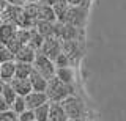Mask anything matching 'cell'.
I'll return each mask as SVG.
<instances>
[{
    "instance_id": "obj_23",
    "label": "cell",
    "mask_w": 126,
    "mask_h": 121,
    "mask_svg": "<svg viewBox=\"0 0 126 121\" xmlns=\"http://www.w3.org/2000/svg\"><path fill=\"white\" fill-rule=\"evenodd\" d=\"M0 121H17V113H14L11 108L0 112Z\"/></svg>"
},
{
    "instance_id": "obj_17",
    "label": "cell",
    "mask_w": 126,
    "mask_h": 121,
    "mask_svg": "<svg viewBox=\"0 0 126 121\" xmlns=\"http://www.w3.org/2000/svg\"><path fill=\"white\" fill-rule=\"evenodd\" d=\"M43 42H44V36L43 35H39L35 28H32V33H30V40L27 44L32 46L35 50H39L41 49V46H43Z\"/></svg>"
},
{
    "instance_id": "obj_30",
    "label": "cell",
    "mask_w": 126,
    "mask_h": 121,
    "mask_svg": "<svg viewBox=\"0 0 126 121\" xmlns=\"http://www.w3.org/2000/svg\"><path fill=\"white\" fill-rule=\"evenodd\" d=\"M5 5H6V2H5V0H0V8H3Z\"/></svg>"
},
{
    "instance_id": "obj_5",
    "label": "cell",
    "mask_w": 126,
    "mask_h": 121,
    "mask_svg": "<svg viewBox=\"0 0 126 121\" xmlns=\"http://www.w3.org/2000/svg\"><path fill=\"white\" fill-rule=\"evenodd\" d=\"M39 54L46 55L47 58L50 60H55V57L62 52V40L57 36H49V38H44V42H43L41 49L38 50Z\"/></svg>"
},
{
    "instance_id": "obj_25",
    "label": "cell",
    "mask_w": 126,
    "mask_h": 121,
    "mask_svg": "<svg viewBox=\"0 0 126 121\" xmlns=\"http://www.w3.org/2000/svg\"><path fill=\"white\" fill-rule=\"evenodd\" d=\"M5 46H6V47L10 49V50H11V52H13V54H16V52H17V50L21 49L24 44H21V42H19L17 40H16V38H13V40H10V41H8Z\"/></svg>"
},
{
    "instance_id": "obj_15",
    "label": "cell",
    "mask_w": 126,
    "mask_h": 121,
    "mask_svg": "<svg viewBox=\"0 0 126 121\" xmlns=\"http://www.w3.org/2000/svg\"><path fill=\"white\" fill-rule=\"evenodd\" d=\"M14 72H16V61H5L2 63V69H0V79H3V82H11L14 79Z\"/></svg>"
},
{
    "instance_id": "obj_14",
    "label": "cell",
    "mask_w": 126,
    "mask_h": 121,
    "mask_svg": "<svg viewBox=\"0 0 126 121\" xmlns=\"http://www.w3.org/2000/svg\"><path fill=\"white\" fill-rule=\"evenodd\" d=\"M55 77L58 80H62L66 85H73L74 83V71L71 66H63V68H57L55 71Z\"/></svg>"
},
{
    "instance_id": "obj_9",
    "label": "cell",
    "mask_w": 126,
    "mask_h": 121,
    "mask_svg": "<svg viewBox=\"0 0 126 121\" xmlns=\"http://www.w3.org/2000/svg\"><path fill=\"white\" fill-rule=\"evenodd\" d=\"M16 32H17V25L13 22H0V44H6L10 40H13Z\"/></svg>"
},
{
    "instance_id": "obj_24",
    "label": "cell",
    "mask_w": 126,
    "mask_h": 121,
    "mask_svg": "<svg viewBox=\"0 0 126 121\" xmlns=\"http://www.w3.org/2000/svg\"><path fill=\"white\" fill-rule=\"evenodd\" d=\"M17 121H35L33 110L27 108V110H24L22 113H19V115H17Z\"/></svg>"
},
{
    "instance_id": "obj_11",
    "label": "cell",
    "mask_w": 126,
    "mask_h": 121,
    "mask_svg": "<svg viewBox=\"0 0 126 121\" xmlns=\"http://www.w3.org/2000/svg\"><path fill=\"white\" fill-rule=\"evenodd\" d=\"M55 22H49V21H36L33 28L36 30L39 35H43L44 38H49V36H55Z\"/></svg>"
},
{
    "instance_id": "obj_18",
    "label": "cell",
    "mask_w": 126,
    "mask_h": 121,
    "mask_svg": "<svg viewBox=\"0 0 126 121\" xmlns=\"http://www.w3.org/2000/svg\"><path fill=\"white\" fill-rule=\"evenodd\" d=\"M33 113H35V121H47L49 120V102L36 107Z\"/></svg>"
},
{
    "instance_id": "obj_29",
    "label": "cell",
    "mask_w": 126,
    "mask_h": 121,
    "mask_svg": "<svg viewBox=\"0 0 126 121\" xmlns=\"http://www.w3.org/2000/svg\"><path fill=\"white\" fill-rule=\"evenodd\" d=\"M5 83L6 82H3V79H0V94H2V90H3V87H5Z\"/></svg>"
},
{
    "instance_id": "obj_10",
    "label": "cell",
    "mask_w": 126,
    "mask_h": 121,
    "mask_svg": "<svg viewBox=\"0 0 126 121\" xmlns=\"http://www.w3.org/2000/svg\"><path fill=\"white\" fill-rule=\"evenodd\" d=\"M10 85L13 87V90L16 91L17 96H24V97H25L32 91V83H30L29 79H17V77H14V79L10 82Z\"/></svg>"
},
{
    "instance_id": "obj_22",
    "label": "cell",
    "mask_w": 126,
    "mask_h": 121,
    "mask_svg": "<svg viewBox=\"0 0 126 121\" xmlns=\"http://www.w3.org/2000/svg\"><path fill=\"white\" fill-rule=\"evenodd\" d=\"M11 60H14V54L11 52L5 44H0V63L11 61Z\"/></svg>"
},
{
    "instance_id": "obj_6",
    "label": "cell",
    "mask_w": 126,
    "mask_h": 121,
    "mask_svg": "<svg viewBox=\"0 0 126 121\" xmlns=\"http://www.w3.org/2000/svg\"><path fill=\"white\" fill-rule=\"evenodd\" d=\"M24 99H25L27 108H30V110H35V108L39 107V105L49 102V99H47V96H46L44 91H33V90H32Z\"/></svg>"
},
{
    "instance_id": "obj_7",
    "label": "cell",
    "mask_w": 126,
    "mask_h": 121,
    "mask_svg": "<svg viewBox=\"0 0 126 121\" xmlns=\"http://www.w3.org/2000/svg\"><path fill=\"white\" fill-rule=\"evenodd\" d=\"M36 54H38V50H35L29 44H24L22 47L14 54V60L16 61H24V63H33L35 58H36Z\"/></svg>"
},
{
    "instance_id": "obj_32",
    "label": "cell",
    "mask_w": 126,
    "mask_h": 121,
    "mask_svg": "<svg viewBox=\"0 0 126 121\" xmlns=\"http://www.w3.org/2000/svg\"><path fill=\"white\" fill-rule=\"evenodd\" d=\"M69 121H85V118H74V120H69Z\"/></svg>"
},
{
    "instance_id": "obj_2",
    "label": "cell",
    "mask_w": 126,
    "mask_h": 121,
    "mask_svg": "<svg viewBox=\"0 0 126 121\" xmlns=\"http://www.w3.org/2000/svg\"><path fill=\"white\" fill-rule=\"evenodd\" d=\"M87 13H88V6L85 5H69V8L66 10L65 17L62 22L69 25H74L77 28H82L87 19Z\"/></svg>"
},
{
    "instance_id": "obj_21",
    "label": "cell",
    "mask_w": 126,
    "mask_h": 121,
    "mask_svg": "<svg viewBox=\"0 0 126 121\" xmlns=\"http://www.w3.org/2000/svg\"><path fill=\"white\" fill-rule=\"evenodd\" d=\"M54 65H55V68H63V66H71V60H69V57L66 55L65 52H62L58 54L57 57H55V60H54Z\"/></svg>"
},
{
    "instance_id": "obj_26",
    "label": "cell",
    "mask_w": 126,
    "mask_h": 121,
    "mask_svg": "<svg viewBox=\"0 0 126 121\" xmlns=\"http://www.w3.org/2000/svg\"><path fill=\"white\" fill-rule=\"evenodd\" d=\"M10 108V104L6 102L5 99H3V96L0 94V112H5V110H8Z\"/></svg>"
},
{
    "instance_id": "obj_33",
    "label": "cell",
    "mask_w": 126,
    "mask_h": 121,
    "mask_svg": "<svg viewBox=\"0 0 126 121\" xmlns=\"http://www.w3.org/2000/svg\"><path fill=\"white\" fill-rule=\"evenodd\" d=\"M0 69H2V63H0Z\"/></svg>"
},
{
    "instance_id": "obj_19",
    "label": "cell",
    "mask_w": 126,
    "mask_h": 121,
    "mask_svg": "<svg viewBox=\"0 0 126 121\" xmlns=\"http://www.w3.org/2000/svg\"><path fill=\"white\" fill-rule=\"evenodd\" d=\"M2 96H3V99L10 104V107H11V104L14 102V99L17 97L16 91L13 90V87L10 85V82H6V83H5V87H3V90H2Z\"/></svg>"
},
{
    "instance_id": "obj_13",
    "label": "cell",
    "mask_w": 126,
    "mask_h": 121,
    "mask_svg": "<svg viewBox=\"0 0 126 121\" xmlns=\"http://www.w3.org/2000/svg\"><path fill=\"white\" fill-rule=\"evenodd\" d=\"M30 83H32V90L33 91H46V87H47V79L46 77H43L39 72H36L33 69L29 77Z\"/></svg>"
},
{
    "instance_id": "obj_27",
    "label": "cell",
    "mask_w": 126,
    "mask_h": 121,
    "mask_svg": "<svg viewBox=\"0 0 126 121\" xmlns=\"http://www.w3.org/2000/svg\"><path fill=\"white\" fill-rule=\"evenodd\" d=\"M8 5H16V6H22L24 5V0H5Z\"/></svg>"
},
{
    "instance_id": "obj_31",
    "label": "cell",
    "mask_w": 126,
    "mask_h": 121,
    "mask_svg": "<svg viewBox=\"0 0 126 121\" xmlns=\"http://www.w3.org/2000/svg\"><path fill=\"white\" fill-rule=\"evenodd\" d=\"M35 2H38V0H24V3H35Z\"/></svg>"
},
{
    "instance_id": "obj_1",
    "label": "cell",
    "mask_w": 126,
    "mask_h": 121,
    "mask_svg": "<svg viewBox=\"0 0 126 121\" xmlns=\"http://www.w3.org/2000/svg\"><path fill=\"white\" fill-rule=\"evenodd\" d=\"M46 96L49 99V102H62L65 101L68 96L73 94V85H66L62 80H58L57 77L47 80V87H46Z\"/></svg>"
},
{
    "instance_id": "obj_8",
    "label": "cell",
    "mask_w": 126,
    "mask_h": 121,
    "mask_svg": "<svg viewBox=\"0 0 126 121\" xmlns=\"http://www.w3.org/2000/svg\"><path fill=\"white\" fill-rule=\"evenodd\" d=\"M49 121H69L62 102H49Z\"/></svg>"
},
{
    "instance_id": "obj_20",
    "label": "cell",
    "mask_w": 126,
    "mask_h": 121,
    "mask_svg": "<svg viewBox=\"0 0 126 121\" xmlns=\"http://www.w3.org/2000/svg\"><path fill=\"white\" fill-rule=\"evenodd\" d=\"M10 108H11L14 113H17V115H19V113H22L24 110H27V104H25V99H24V96H17V97H16L14 102L11 104Z\"/></svg>"
},
{
    "instance_id": "obj_28",
    "label": "cell",
    "mask_w": 126,
    "mask_h": 121,
    "mask_svg": "<svg viewBox=\"0 0 126 121\" xmlns=\"http://www.w3.org/2000/svg\"><path fill=\"white\" fill-rule=\"evenodd\" d=\"M58 0H38V3H43V5H49V6H54Z\"/></svg>"
},
{
    "instance_id": "obj_12",
    "label": "cell",
    "mask_w": 126,
    "mask_h": 121,
    "mask_svg": "<svg viewBox=\"0 0 126 121\" xmlns=\"http://www.w3.org/2000/svg\"><path fill=\"white\" fill-rule=\"evenodd\" d=\"M36 21H49V22H55V21H57V17H55L54 8H52V6H49V5L38 3Z\"/></svg>"
},
{
    "instance_id": "obj_16",
    "label": "cell",
    "mask_w": 126,
    "mask_h": 121,
    "mask_svg": "<svg viewBox=\"0 0 126 121\" xmlns=\"http://www.w3.org/2000/svg\"><path fill=\"white\" fill-rule=\"evenodd\" d=\"M16 61V60H14ZM32 71H33V63H24V61H16V72L14 77L17 79H29Z\"/></svg>"
},
{
    "instance_id": "obj_3",
    "label": "cell",
    "mask_w": 126,
    "mask_h": 121,
    "mask_svg": "<svg viewBox=\"0 0 126 121\" xmlns=\"http://www.w3.org/2000/svg\"><path fill=\"white\" fill-rule=\"evenodd\" d=\"M62 105L65 108L66 115H68L69 120H74V118H85V105L79 99L77 96L71 94L68 96L65 101H62Z\"/></svg>"
},
{
    "instance_id": "obj_4",
    "label": "cell",
    "mask_w": 126,
    "mask_h": 121,
    "mask_svg": "<svg viewBox=\"0 0 126 121\" xmlns=\"http://www.w3.org/2000/svg\"><path fill=\"white\" fill-rule=\"evenodd\" d=\"M33 69L36 72H39L43 77H46L47 80L52 79L55 76V71H57L54 61L50 60V58H47L46 55L39 54V52L36 54V58H35V61H33Z\"/></svg>"
}]
</instances>
